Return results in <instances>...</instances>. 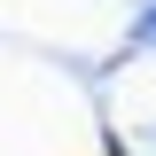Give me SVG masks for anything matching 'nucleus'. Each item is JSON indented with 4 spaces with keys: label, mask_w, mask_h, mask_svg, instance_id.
Returning a JSON list of instances; mask_svg holds the SVG:
<instances>
[{
    "label": "nucleus",
    "mask_w": 156,
    "mask_h": 156,
    "mask_svg": "<svg viewBox=\"0 0 156 156\" xmlns=\"http://www.w3.org/2000/svg\"><path fill=\"white\" fill-rule=\"evenodd\" d=\"M140 39H156V16H148V23H140Z\"/></svg>",
    "instance_id": "f257e3e1"
}]
</instances>
